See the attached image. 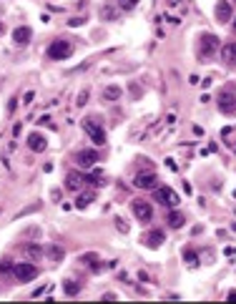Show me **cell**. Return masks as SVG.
<instances>
[{
  "label": "cell",
  "mask_w": 236,
  "mask_h": 304,
  "mask_svg": "<svg viewBox=\"0 0 236 304\" xmlns=\"http://www.w3.org/2000/svg\"><path fill=\"white\" fill-rule=\"evenodd\" d=\"M233 28H236V21H233Z\"/></svg>",
  "instance_id": "34"
},
{
  "label": "cell",
  "mask_w": 236,
  "mask_h": 304,
  "mask_svg": "<svg viewBox=\"0 0 236 304\" xmlns=\"http://www.w3.org/2000/svg\"><path fill=\"white\" fill-rule=\"evenodd\" d=\"M13 269H16V264H13L11 259H3V261H0V274H13Z\"/></svg>",
  "instance_id": "23"
},
{
  "label": "cell",
  "mask_w": 236,
  "mask_h": 304,
  "mask_svg": "<svg viewBox=\"0 0 236 304\" xmlns=\"http://www.w3.org/2000/svg\"><path fill=\"white\" fill-rule=\"evenodd\" d=\"M86 184H88V179H86L83 174H78V171H71V174L66 176V189H68V191H81Z\"/></svg>",
  "instance_id": "9"
},
{
  "label": "cell",
  "mask_w": 236,
  "mask_h": 304,
  "mask_svg": "<svg viewBox=\"0 0 236 304\" xmlns=\"http://www.w3.org/2000/svg\"><path fill=\"white\" fill-rule=\"evenodd\" d=\"M216 51H218V38L213 33H203L198 38V56L201 58H211Z\"/></svg>",
  "instance_id": "2"
},
{
  "label": "cell",
  "mask_w": 236,
  "mask_h": 304,
  "mask_svg": "<svg viewBox=\"0 0 236 304\" xmlns=\"http://www.w3.org/2000/svg\"><path fill=\"white\" fill-rule=\"evenodd\" d=\"M143 241H146V246H148V249H158V246L166 241V234H163V231H158V229H153V231H148V234H146V239H143Z\"/></svg>",
  "instance_id": "12"
},
{
  "label": "cell",
  "mask_w": 236,
  "mask_h": 304,
  "mask_svg": "<svg viewBox=\"0 0 236 304\" xmlns=\"http://www.w3.org/2000/svg\"><path fill=\"white\" fill-rule=\"evenodd\" d=\"M131 211H133V216H136L141 224H148V221L153 219V209H151V204H148V201H143V199L131 201Z\"/></svg>",
  "instance_id": "4"
},
{
  "label": "cell",
  "mask_w": 236,
  "mask_h": 304,
  "mask_svg": "<svg viewBox=\"0 0 236 304\" xmlns=\"http://www.w3.org/2000/svg\"><path fill=\"white\" fill-rule=\"evenodd\" d=\"M133 186L136 189H156L158 186V176L153 171H141V174H136Z\"/></svg>",
  "instance_id": "7"
},
{
  "label": "cell",
  "mask_w": 236,
  "mask_h": 304,
  "mask_svg": "<svg viewBox=\"0 0 236 304\" xmlns=\"http://www.w3.org/2000/svg\"><path fill=\"white\" fill-rule=\"evenodd\" d=\"M138 6V0H118V8L121 11H133Z\"/></svg>",
  "instance_id": "24"
},
{
  "label": "cell",
  "mask_w": 236,
  "mask_h": 304,
  "mask_svg": "<svg viewBox=\"0 0 236 304\" xmlns=\"http://www.w3.org/2000/svg\"><path fill=\"white\" fill-rule=\"evenodd\" d=\"M0 33H3V23H0Z\"/></svg>",
  "instance_id": "33"
},
{
  "label": "cell",
  "mask_w": 236,
  "mask_h": 304,
  "mask_svg": "<svg viewBox=\"0 0 236 304\" xmlns=\"http://www.w3.org/2000/svg\"><path fill=\"white\" fill-rule=\"evenodd\" d=\"M16 103H18V98H11V103H8V113L16 111Z\"/></svg>",
  "instance_id": "31"
},
{
  "label": "cell",
  "mask_w": 236,
  "mask_h": 304,
  "mask_svg": "<svg viewBox=\"0 0 236 304\" xmlns=\"http://www.w3.org/2000/svg\"><path fill=\"white\" fill-rule=\"evenodd\" d=\"M13 276H16L18 281H31V279L38 276V266L31 264V261H18L16 269H13Z\"/></svg>",
  "instance_id": "5"
},
{
  "label": "cell",
  "mask_w": 236,
  "mask_h": 304,
  "mask_svg": "<svg viewBox=\"0 0 236 304\" xmlns=\"http://www.w3.org/2000/svg\"><path fill=\"white\" fill-rule=\"evenodd\" d=\"M183 224H186L183 214H178V211H171V214H168V226H173V229H181Z\"/></svg>",
  "instance_id": "21"
},
{
  "label": "cell",
  "mask_w": 236,
  "mask_h": 304,
  "mask_svg": "<svg viewBox=\"0 0 236 304\" xmlns=\"http://www.w3.org/2000/svg\"><path fill=\"white\" fill-rule=\"evenodd\" d=\"M186 261H188L191 266H196V261H198V259H196V254H193V251H186Z\"/></svg>",
  "instance_id": "28"
},
{
  "label": "cell",
  "mask_w": 236,
  "mask_h": 304,
  "mask_svg": "<svg viewBox=\"0 0 236 304\" xmlns=\"http://www.w3.org/2000/svg\"><path fill=\"white\" fill-rule=\"evenodd\" d=\"M96 161H98V154H96L93 148L78 151V156H76V164H78L81 169H91V166H96Z\"/></svg>",
  "instance_id": "8"
},
{
  "label": "cell",
  "mask_w": 236,
  "mask_h": 304,
  "mask_svg": "<svg viewBox=\"0 0 236 304\" xmlns=\"http://www.w3.org/2000/svg\"><path fill=\"white\" fill-rule=\"evenodd\" d=\"M31 38H33V31H31L28 26H21V28L13 31V41H16V46H28Z\"/></svg>",
  "instance_id": "11"
},
{
  "label": "cell",
  "mask_w": 236,
  "mask_h": 304,
  "mask_svg": "<svg viewBox=\"0 0 236 304\" xmlns=\"http://www.w3.org/2000/svg\"><path fill=\"white\" fill-rule=\"evenodd\" d=\"M23 254H26L31 261H38V259L43 256V246H41V244H26V246H23Z\"/></svg>",
  "instance_id": "17"
},
{
  "label": "cell",
  "mask_w": 236,
  "mask_h": 304,
  "mask_svg": "<svg viewBox=\"0 0 236 304\" xmlns=\"http://www.w3.org/2000/svg\"><path fill=\"white\" fill-rule=\"evenodd\" d=\"M33 98H36V93H33V91H28V93H26V96H23V103H31V101H33Z\"/></svg>",
  "instance_id": "29"
},
{
  "label": "cell",
  "mask_w": 236,
  "mask_h": 304,
  "mask_svg": "<svg viewBox=\"0 0 236 304\" xmlns=\"http://www.w3.org/2000/svg\"><path fill=\"white\" fill-rule=\"evenodd\" d=\"M228 299H231V301H236V291H228Z\"/></svg>",
  "instance_id": "32"
},
{
  "label": "cell",
  "mask_w": 236,
  "mask_h": 304,
  "mask_svg": "<svg viewBox=\"0 0 236 304\" xmlns=\"http://www.w3.org/2000/svg\"><path fill=\"white\" fill-rule=\"evenodd\" d=\"M221 61L228 63V66L236 63V43H226V46L221 48Z\"/></svg>",
  "instance_id": "15"
},
{
  "label": "cell",
  "mask_w": 236,
  "mask_h": 304,
  "mask_svg": "<svg viewBox=\"0 0 236 304\" xmlns=\"http://www.w3.org/2000/svg\"><path fill=\"white\" fill-rule=\"evenodd\" d=\"M103 98H106V101H118V98H121V88H118V86H108V88L103 91Z\"/></svg>",
  "instance_id": "22"
},
{
  "label": "cell",
  "mask_w": 236,
  "mask_h": 304,
  "mask_svg": "<svg viewBox=\"0 0 236 304\" xmlns=\"http://www.w3.org/2000/svg\"><path fill=\"white\" fill-rule=\"evenodd\" d=\"M218 108H221L223 113H233V108H236V96H233L231 91H221V93H218Z\"/></svg>",
  "instance_id": "10"
},
{
  "label": "cell",
  "mask_w": 236,
  "mask_h": 304,
  "mask_svg": "<svg viewBox=\"0 0 236 304\" xmlns=\"http://www.w3.org/2000/svg\"><path fill=\"white\" fill-rule=\"evenodd\" d=\"M116 226H118V231H121V234H126V231H128V224H126L123 219H116Z\"/></svg>",
  "instance_id": "26"
},
{
  "label": "cell",
  "mask_w": 236,
  "mask_h": 304,
  "mask_svg": "<svg viewBox=\"0 0 236 304\" xmlns=\"http://www.w3.org/2000/svg\"><path fill=\"white\" fill-rule=\"evenodd\" d=\"M81 264H88L93 271L101 269V259H98V254H93V251H91V254H83V256H81Z\"/></svg>",
  "instance_id": "18"
},
{
  "label": "cell",
  "mask_w": 236,
  "mask_h": 304,
  "mask_svg": "<svg viewBox=\"0 0 236 304\" xmlns=\"http://www.w3.org/2000/svg\"><path fill=\"white\" fill-rule=\"evenodd\" d=\"M96 201V194L93 191H81L78 196H76V209H86V206H91Z\"/></svg>",
  "instance_id": "16"
},
{
  "label": "cell",
  "mask_w": 236,
  "mask_h": 304,
  "mask_svg": "<svg viewBox=\"0 0 236 304\" xmlns=\"http://www.w3.org/2000/svg\"><path fill=\"white\" fill-rule=\"evenodd\" d=\"M68 26H73V28H76V26H83V21H81V18H71V21H68Z\"/></svg>",
  "instance_id": "30"
},
{
  "label": "cell",
  "mask_w": 236,
  "mask_h": 304,
  "mask_svg": "<svg viewBox=\"0 0 236 304\" xmlns=\"http://www.w3.org/2000/svg\"><path fill=\"white\" fill-rule=\"evenodd\" d=\"M73 56V43L71 41H53L51 46H48V58H53V61H66V58H71Z\"/></svg>",
  "instance_id": "1"
},
{
  "label": "cell",
  "mask_w": 236,
  "mask_h": 304,
  "mask_svg": "<svg viewBox=\"0 0 236 304\" xmlns=\"http://www.w3.org/2000/svg\"><path fill=\"white\" fill-rule=\"evenodd\" d=\"M63 256H66L63 246H58V244H51V246H48V259H51V261H63Z\"/></svg>",
  "instance_id": "19"
},
{
  "label": "cell",
  "mask_w": 236,
  "mask_h": 304,
  "mask_svg": "<svg viewBox=\"0 0 236 304\" xmlns=\"http://www.w3.org/2000/svg\"><path fill=\"white\" fill-rule=\"evenodd\" d=\"M63 291H66L68 296H76V294L81 291V284H78L76 279H66V281H63Z\"/></svg>",
  "instance_id": "20"
},
{
  "label": "cell",
  "mask_w": 236,
  "mask_h": 304,
  "mask_svg": "<svg viewBox=\"0 0 236 304\" xmlns=\"http://www.w3.org/2000/svg\"><path fill=\"white\" fill-rule=\"evenodd\" d=\"M28 146H31V151H38V154H41V151H46V136H41V133H31L28 136Z\"/></svg>",
  "instance_id": "14"
},
{
  "label": "cell",
  "mask_w": 236,
  "mask_h": 304,
  "mask_svg": "<svg viewBox=\"0 0 236 304\" xmlns=\"http://www.w3.org/2000/svg\"><path fill=\"white\" fill-rule=\"evenodd\" d=\"M83 131L91 136V141H93V143H98V146H103V143H106V131H103V128H101L93 118H83Z\"/></svg>",
  "instance_id": "6"
},
{
  "label": "cell",
  "mask_w": 236,
  "mask_h": 304,
  "mask_svg": "<svg viewBox=\"0 0 236 304\" xmlns=\"http://www.w3.org/2000/svg\"><path fill=\"white\" fill-rule=\"evenodd\" d=\"M88 103V88H83L78 96H76V106H86Z\"/></svg>",
  "instance_id": "25"
},
{
  "label": "cell",
  "mask_w": 236,
  "mask_h": 304,
  "mask_svg": "<svg viewBox=\"0 0 236 304\" xmlns=\"http://www.w3.org/2000/svg\"><path fill=\"white\" fill-rule=\"evenodd\" d=\"M216 21H218V23H228V21H231V3H226V0H218V6H216Z\"/></svg>",
  "instance_id": "13"
},
{
  "label": "cell",
  "mask_w": 236,
  "mask_h": 304,
  "mask_svg": "<svg viewBox=\"0 0 236 304\" xmlns=\"http://www.w3.org/2000/svg\"><path fill=\"white\" fill-rule=\"evenodd\" d=\"M156 201L158 204H163V206H168V209H176L178 204H181V199H178V194L173 191V189H168V186H156Z\"/></svg>",
  "instance_id": "3"
},
{
  "label": "cell",
  "mask_w": 236,
  "mask_h": 304,
  "mask_svg": "<svg viewBox=\"0 0 236 304\" xmlns=\"http://www.w3.org/2000/svg\"><path fill=\"white\" fill-rule=\"evenodd\" d=\"M101 13H103V18H108V21H111V18H116V11H113V8H103Z\"/></svg>",
  "instance_id": "27"
}]
</instances>
